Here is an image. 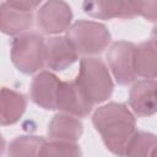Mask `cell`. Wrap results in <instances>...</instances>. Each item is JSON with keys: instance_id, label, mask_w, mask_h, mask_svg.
Instances as JSON below:
<instances>
[{"instance_id": "6da1fadb", "label": "cell", "mask_w": 157, "mask_h": 157, "mask_svg": "<svg viewBox=\"0 0 157 157\" xmlns=\"http://www.w3.org/2000/svg\"><path fill=\"white\" fill-rule=\"evenodd\" d=\"M92 124L105 147L115 156L123 157L129 140L136 131V120L130 109L124 103H107L96 109Z\"/></svg>"}, {"instance_id": "7a4b0ae2", "label": "cell", "mask_w": 157, "mask_h": 157, "mask_svg": "<svg viewBox=\"0 0 157 157\" xmlns=\"http://www.w3.org/2000/svg\"><path fill=\"white\" fill-rule=\"evenodd\" d=\"M76 81L80 83L92 104L107 101L114 90L109 70L99 58H82Z\"/></svg>"}, {"instance_id": "3957f363", "label": "cell", "mask_w": 157, "mask_h": 157, "mask_svg": "<svg viewBox=\"0 0 157 157\" xmlns=\"http://www.w3.org/2000/svg\"><path fill=\"white\" fill-rule=\"evenodd\" d=\"M67 39L74 45L77 54L96 55L102 53L110 43L109 29L99 22L78 20L72 23L66 32Z\"/></svg>"}, {"instance_id": "277c9868", "label": "cell", "mask_w": 157, "mask_h": 157, "mask_svg": "<svg viewBox=\"0 0 157 157\" xmlns=\"http://www.w3.org/2000/svg\"><path fill=\"white\" fill-rule=\"evenodd\" d=\"M44 38L34 32L17 36L11 43V60L16 69L32 75L44 66Z\"/></svg>"}, {"instance_id": "5b68a950", "label": "cell", "mask_w": 157, "mask_h": 157, "mask_svg": "<svg viewBox=\"0 0 157 157\" xmlns=\"http://www.w3.org/2000/svg\"><path fill=\"white\" fill-rule=\"evenodd\" d=\"M92 107L93 104L76 78L74 81H60L55 109L76 118H85L91 113Z\"/></svg>"}, {"instance_id": "8992f818", "label": "cell", "mask_w": 157, "mask_h": 157, "mask_svg": "<svg viewBox=\"0 0 157 157\" xmlns=\"http://www.w3.org/2000/svg\"><path fill=\"white\" fill-rule=\"evenodd\" d=\"M134 53L135 44L126 40L113 43L107 53L109 69L112 70L117 83L120 86H126L136 78L134 70Z\"/></svg>"}, {"instance_id": "52a82bcc", "label": "cell", "mask_w": 157, "mask_h": 157, "mask_svg": "<svg viewBox=\"0 0 157 157\" xmlns=\"http://www.w3.org/2000/svg\"><path fill=\"white\" fill-rule=\"evenodd\" d=\"M37 26L44 34H59L71 25L72 11L67 2L52 0L44 2L37 11Z\"/></svg>"}, {"instance_id": "ba28073f", "label": "cell", "mask_w": 157, "mask_h": 157, "mask_svg": "<svg viewBox=\"0 0 157 157\" xmlns=\"http://www.w3.org/2000/svg\"><path fill=\"white\" fill-rule=\"evenodd\" d=\"M77 52L66 36L50 37L44 42V63L54 71H64L77 60Z\"/></svg>"}, {"instance_id": "9c48e42d", "label": "cell", "mask_w": 157, "mask_h": 157, "mask_svg": "<svg viewBox=\"0 0 157 157\" xmlns=\"http://www.w3.org/2000/svg\"><path fill=\"white\" fill-rule=\"evenodd\" d=\"M33 25V12L18 7L13 1L0 4V32L20 36Z\"/></svg>"}, {"instance_id": "30bf717a", "label": "cell", "mask_w": 157, "mask_h": 157, "mask_svg": "<svg viewBox=\"0 0 157 157\" xmlns=\"http://www.w3.org/2000/svg\"><path fill=\"white\" fill-rule=\"evenodd\" d=\"M60 85L58 76L50 71H40L31 82V99L40 108L54 110Z\"/></svg>"}, {"instance_id": "8fae6325", "label": "cell", "mask_w": 157, "mask_h": 157, "mask_svg": "<svg viewBox=\"0 0 157 157\" xmlns=\"http://www.w3.org/2000/svg\"><path fill=\"white\" fill-rule=\"evenodd\" d=\"M129 105L137 117H148L156 113V80L135 82L129 93Z\"/></svg>"}, {"instance_id": "7c38bea8", "label": "cell", "mask_w": 157, "mask_h": 157, "mask_svg": "<svg viewBox=\"0 0 157 157\" xmlns=\"http://www.w3.org/2000/svg\"><path fill=\"white\" fill-rule=\"evenodd\" d=\"M82 10L91 17L99 20L132 18L137 16L134 1H85Z\"/></svg>"}, {"instance_id": "4fadbf2b", "label": "cell", "mask_w": 157, "mask_h": 157, "mask_svg": "<svg viewBox=\"0 0 157 157\" xmlns=\"http://www.w3.org/2000/svg\"><path fill=\"white\" fill-rule=\"evenodd\" d=\"M82 132L83 125L81 120L65 113H59L54 115L48 125V136L50 141L76 144V141L81 137Z\"/></svg>"}, {"instance_id": "5bb4252c", "label": "cell", "mask_w": 157, "mask_h": 157, "mask_svg": "<svg viewBox=\"0 0 157 157\" xmlns=\"http://www.w3.org/2000/svg\"><path fill=\"white\" fill-rule=\"evenodd\" d=\"M27 107V98L23 93L11 88H0V125H12L20 120Z\"/></svg>"}, {"instance_id": "9a60e30c", "label": "cell", "mask_w": 157, "mask_h": 157, "mask_svg": "<svg viewBox=\"0 0 157 157\" xmlns=\"http://www.w3.org/2000/svg\"><path fill=\"white\" fill-rule=\"evenodd\" d=\"M157 53L156 40L151 38L146 42L135 45L134 53V70L136 77L140 76L146 80H155L157 72Z\"/></svg>"}, {"instance_id": "2e32d148", "label": "cell", "mask_w": 157, "mask_h": 157, "mask_svg": "<svg viewBox=\"0 0 157 157\" xmlns=\"http://www.w3.org/2000/svg\"><path fill=\"white\" fill-rule=\"evenodd\" d=\"M156 135L136 130L129 140L123 157H155Z\"/></svg>"}, {"instance_id": "e0dca14e", "label": "cell", "mask_w": 157, "mask_h": 157, "mask_svg": "<svg viewBox=\"0 0 157 157\" xmlns=\"http://www.w3.org/2000/svg\"><path fill=\"white\" fill-rule=\"evenodd\" d=\"M45 140L42 136L22 135L10 142L9 157H39V151Z\"/></svg>"}, {"instance_id": "ac0fdd59", "label": "cell", "mask_w": 157, "mask_h": 157, "mask_svg": "<svg viewBox=\"0 0 157 157\" xmlns=\"http://www.w3.org/2000/svg\"><path fill=\"white\" fill-rule=\"evenodd\" d=\"M39 157H82V153L80 146L76 144L45 141L39 151Z\"/></svg>"}, {"instance_id": "d6986e66", "label": "cell", "mask_w": 157, "mask_h": 157, "mask_svg": "<svg viewBox=\"0 0 157 157\" xmlns=\"http://www.w3.org/2000/svg\"><path fill=\"white\" fill-rule=\"evenodd\" d=\"M137 15L144 16L146 20L155 22L156 21V11L157 2L156 1H134Z\"/></svg>"}, {"instance_id": "ffe728a7", "label": "cell", "mask_w": 157, "mask_h": 157, "mask_svg": "<svg viewBox=\"0 0 157 157\" xmlns=\"http://www.w3.org/2000/svg\"><path fill=\"white\" fill-rule=\"evenodd\" d=\"M4 151H5V140H4L2 135L0 134V157L4 153Z\"/></svg>"}]
</instances>
